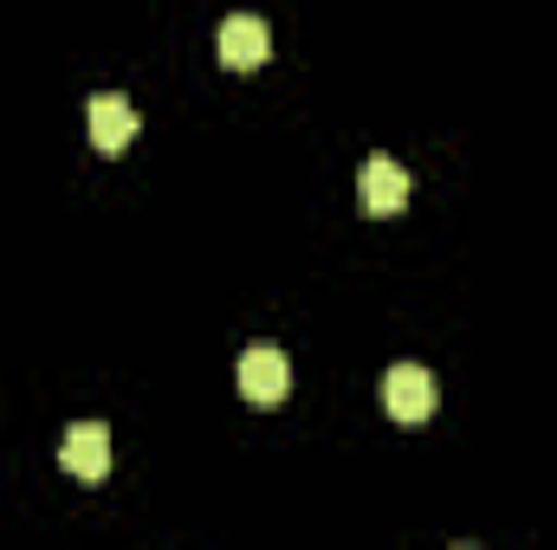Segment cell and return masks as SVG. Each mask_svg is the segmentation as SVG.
I'll return each instance as SVG.
<instances>
[{"label":"cell","mask_w":557,"mask_h":550,"mask_svg":"<svg viewBox=\"0 0 557 550\" xmlns=\"http://www.w3.org/2000/svg\"><path fill=\"white\" fill-rule=\"evenodd\" d=\"M240 396H247L253 409H278V402L292 396V363H285V350L253 343V350L240 357Z\"/></svg>","instance_id":"cell-1"},{"label":"cell","mask_w":557,"mask_h":550,"mask_svg":"<svg viewBox=\"0 0 557 550\" xmlns=\"http://www.w3.org/2000/svg\"><path fill=\"white\" fill-rule=\"evenodd\" d=\"M434 402H441V396H434V376H428L421 363H396V370L383 376V409L396 414L403 427L428 421V414H434Z\"/></svg>","instance_id":"cell-2"},{"label":"cell","mask_w":557,"mask_h":550,"mask_svg":"<svg viewBox=\"0 0 557 550\" xmlns=\"http://www.w3.org/2000/svg\"><path fill=\"white\" fill-rule=\"evenodd\" d=\"M357 201H363V214H403L409 208V168L396 155H370L357 175Z\"/></svg>","instance_id":"cell-3"},{"label":"cell","mask_w":557,"mask_h":550,"mask_svg":"<svg viewBox=\"0 0 557 550\" xmlns=\"http://www.w3.org/2000/svg\"><path fill=\"white\" fill-rule=\"evenodd\" d=\"M59 466L72 479H104L111 473V434H104V421H72L65 440H59Z\"/></svg>","instance_id":"cell-4"},{"label":"cell","mask_w":557,"mask_h":550,"mask_svg":"<svg viewBox=\"0 0 557 550\" xmlns=\"http://www.w3.org/2000/svg\"><path fill=\"white\" fill-rule=\"evenodd\" d=\"M267 52H273L267 20H253V13H227L221 20V65L227 72H253V65H267Z\"/></svg>","instance_id":"cell-5"},{"label":"cell","mask_w":557,"mask_h":550,"mask_svg":"<svg viewBox=\"0 0 557 550\" xmlns=\"http://www.w3.org/2000/svg\"><path fill=\"white\" fill-rule=\"evenodd\" d=\"M91 142L104 149V155H124L131 142H137V111L124 104V98H91Z\"/></svg>","instance_id":"cell-6"}]
</instances>
